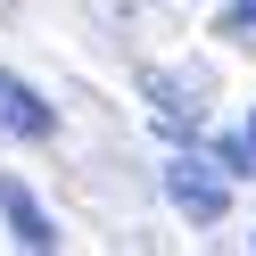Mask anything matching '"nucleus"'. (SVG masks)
<instances>
[{
    "label": "nucleus",
    "mask_w": 256,
    "mask_h": 256,
    "mask_svg": "<svg viewBox=\"0 0 256 256\" xmlns=\"http://www.w3.org/2000/svg\"><path fill=\"white\" fill-rule=\"evenodd\" d=\"M157 182H166V198L182 206L190 223H223V206H232V166H223V157L174 149L166 166H157Z\"/></svg>",
    "instance_id": "nucleus-1"
},
{
    "label": "nucleus",
    "mask_w": 256,
    "mask_h": 256,
    "mask_svg": "<svg viewBox=\"0 0 256 256\" xmlns=\"http://www.w3.org/2000/svg\"><path fill=\"white\" fill-rule=\"evenodd\" d=\"M140 91H149V116L166 124L174 140H190L206 124V74L198 66H166V74H140Z\"/></svg>",
    "instance_id": "nucleus-2"
},
{
    "label": "nucleus",
    "mask_w": 256,
    "mask_h": 256,
    "mask_svg": "<svg viewBox=\"0 0 256 256\" xmlns=\"http://www.w3.org/2000/svg\"><path fill=\"white\" fill-rule=\"evenodd\" d=\"M0 223H8V240H17V248H34V256H50V248H58L50 206H42L34 190L17 182V174H0Z\"/></svg>",
    "instance_id": "nucleus-3"
},
{
    "label": "nucleus",
    "mask_w": 256,
    "mask_h": 256,
    "mask_svg": "<svg viewBox=\"0 0 256 256\" xmlns=\"http://www.w3.org/2000/svg\"><path fill=\"white\" fill-rule=\"evenodd\" d=\"M0 132L8 140H50L58 132V108L42 100L25 74H8V66H0Z\"/></svg>",
    "instance_id": "nucleus-4"
},
{
    "label": "nucleus",
    "mask_w": 256,
    "mask_h": 256,
    "mask_svg": "<svg viewBox=\"0 0 256 256\" xmlns=\"http://www.w3.org/2000/svg\"><path fill=\"white\" fill-rule=\"evenodd\" d=\"M215 34H256V0H232V8L215 17Z\"/></svg>",
    "instance_id": "nucleus-5"
},
{
    "label": "nucleus",
    "mask_w": 256,
    "mask_h": 256,
    "mask_svg": "<svg viewBox=\"0 0 256 256\" xmlns=\"http://www.w3.org/2000/svg\"><path fill=\"white\" fill-rule=\"evenodd\" d=\"M248 132H256V124H248Z\"/></svg>",
    "instance_id": "nucleus-6"
}]
</instances>
